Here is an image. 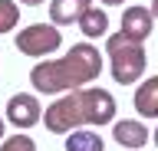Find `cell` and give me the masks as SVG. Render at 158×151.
<instances>
[{
  "instance_id": "cell-1",
  "label": "cell",
  "mask_w": 158,
  "mask_h": 151,
  "mask_svg": "<svg viewBox=\"0 0 158 151\" xmlns=\"http://www.w3.org/2000/svg\"><path fill=\"white\" fill-rule=\"evenodd\" d=\"M102 56L92 43H73L66 56L43 59L30 69V82L40 95H59V92H79L89 82L99 79Z\"/></svg>"
},
{
  "instance_id": "cell-2",
  "label": "cell",
  "mask_w": 158,
  "mask_h": 151,
  "mask_svg": "<svg viewBox=\"0 0 158 151\" xmlns=\"http://www.w3.org/2000/svg\"><path fill=\"white\" fill-rule=\"evenodd\" d=\"M43 125L53 135H73L79 125H115V99L106 89H79L69 95H59L46 112Z\"/></svg>"
},
{
  "instance_id": "cell-3",
  "label": "cell",
  "mask_w": 158,
  "mask_h": 151,
  "mask_svg": "<svg viewBox=\"0 0 158 151\" xmlns=\"http://www.w3.org/2000/svg\"><path fill=\"white\" fill-rule=\"evenodd\" d=\"M109 50V66H112V79L118 82V85H135L142 76H145V46L135 40H128L125 33L118 30L109 36L106 43Z\"/></svg>"
},
{
  "instance_id": "cell-4",
  "label": "cell",
  "mask_w": 158,
  "mask_h": 151,
  "mask_svg": "<svg viewBox=\"0 0 158 151\" xmlns=\"http://www.w3.org/2000/svg\"><path fill=\"white\" fill-rule=\"evenodd\" d=\"M59 46H63V33L56 23H33V26H23L17 33V50L40 62H43V56L56 53Z\"/></svg>"
},
{
  "instance_id": "cell-5",
  "label": "cell",
  "mask_w": 158,
  "mask_h": 151,
  "mask_svg": "<svg viewBox=\"0 0 158 151\" xmlns=\"http://www.w3.org/2000/svg\"><path fill=\"white\" fill-rule=\"evenodd\" d=\"M40 118H43V109H40L36 95L17 92V95L7 99V121H10V125H17V128H33Z\"/></svg>"
},
{
  "instance_id": "cell-6",
  "label": "cell",
  "mask_w": 158,
  "mask_h": 151,
  "mask_svg": "<svg viewBox=\"0 0 158 151\" xmlns=\"http://www.w3.org/2000/svg\"><path fill=\"white\" fill-rule=\"evenodd\" d=\"M152 30H155V13L148 10V7H128L125 13H122V33H125L128 40H148L152 36Z\"/></svg>"
},
{
  "instance_id": "cell-7",
  "label": "cell",
  "mask_w": 158,
  "mask_h": 151,
  "mask_svg": "<svg viewBox=\"0 0 158 151\" xmlns=\"http://www.w3.org/2000/svg\"><path fill=\"white\" fill-rule=\"evenodd\" d=\"M92 0H49V17L56 26H66V23H79L89 13Z\"/></svg>"
},
{
  "instance_id": "cell-8",
  "label": "cell",
  "mask_w": 158,
  "mask_h": 151,
  "mask_svg": "<svg viewBox=\"0 0 158 151\" xmlns=\"http://www.w3.org/2000/svg\"><path fill=\"white\" fill-rule=\"evenodd\" d=\"M112 138L122 145V148H145L148 145V128L135 118H122L112 125Z\"/></svg>"
},
{
  "instance_id": "cell-9",
  "label": "cell",
  "mask_w": 158,
  "mask_h": 151,
  "mask_svg": "<svg viewBox=\"0 0 158 151\" xmlns=\"http://www.w3.org/2000/svg\"><path fill=\"white\" fill-rule=\"evenodd\" d=\"M132 102H135V112L142 118H158V76H148L138 82Z\"/></svg>"
},
{
  "instance_id": "cell-10",
  "label": "cell",
  "mask_w": 158,
  "mask_h": 151,
  "mask_svg": "<svg viewBox=\"0 0 158 151\" xmlns=\"http://www.w3.org/2000/svg\"><path fill=\"white\" fill-rule=\"evenodd\" d=\"M79 30H82L86 40H99V36H106V33H109V13L89 7V13L79 20Z\"/></svg>"
},
{
  "instance_id": "cell-11",
  "label": "cell",
  "mask_w": 158,
  "mask_h": 151,
  "mask_svg": "<svg viewBox=\"0 0 158 151\" xmlns=\"http://www.w3.org/2000/svg\"><path fill=\"white\" fill-rule=\"evenodd\" d=\"M66 151H106V141L99 138L96 131L79 128L73 135H66Z\"/></svg>"
},
{
  "instance_id": "cell-12",
  "label": "cell",
  "mask_w": 158,
  "mask_h": 151,
  "mask_svg": "<svg viewBox=\"0 0 158 151\" xmlns=\"http://www.w3.org/2000/svg\"><path fill=\"white\" fill-rule=\"evenodd\" d=\"M17 20H20V7H17V0H0V36L17 30Z\"/></svg>"
},
{
  "instance_id": "cell-13",
  "label": "cell",
  "mask_w": 158,
  "mask_h": 151,
  "mask_svg": "<svg viewBox=\"0 0 158 151\" xmlns=\"http://www.w3.org/2000/svg\"><path fill=\"white\" fill-rule=\"evenodd\" d=\"M0 151H36V141L30 135H10L0 141Z\"/></svg>"
},
{
  "instance_id": "cell-14",
  "label": "cell",
  "mask_w": 158,
  "mask_h": 151,
  "mask_svg": "<svg viewBox=\"0 0 158 151\" xmlns=\"http://www.w3.org/2000/svg\"><path fill=\"white\" fill-rule=\"evenodd\" d=\"M102 3H106V7H122L125 0H102Z\"/></svg>"
},
{
  "instance_id": "cell-15",
  "label": "cell",
  "mask_w": 158,
  "mask_h": 151,
  "mask_svg": "<svg viewBox=\"0 0 158 151\" xmlns=\"http://www.w3.org/2000/svg\"><path fill=\"white\" fill-rule=\"evenodd\" d=\"M17 3H27V7H40L43 0H17Z\"/></svg>"
},
{
  "instance_id": "cell-16",
  "label": "cell",
  "mask_w": 158,
  "mask_h": 151,
  "mask_svg": "<svg viewBox=\"0 0 158 151\" xmlns=\"http://www.w3.org/2000/svg\"><path fill=\"white\" fill-rule=\"evenodd\" d=\"M152 13H155V20H158V0H152Z\"/></svg>"
},
{
  "instance_id": "cell-17",
  "label": "cell",
  "mask_w": 158,
  "mask_h": 151,
  "mask_svg": "<svg viewBox=\"0 0 158 151\" xmlns=\"http://www.w3.org/2000/svg\"><path fill=\"white\" fill-rule=\"evenodd\" d=\"M3 128H7V121H3V118H0V141H3Z\"/></svg>"
}]
</instances>
